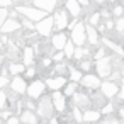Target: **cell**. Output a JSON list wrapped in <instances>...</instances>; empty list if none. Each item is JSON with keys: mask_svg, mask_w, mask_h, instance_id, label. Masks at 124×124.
I'll return each instance as SVG.
<instances>
[{"mask_svg": "<svg viewBox=\"0 0 124 124\" xmlns=\"http://www.w3.org/2000/svg\"><path fill=\"white\" fill-rule=\"evenodd\" d=\"M102 119V112L99 109H87L83 110V124H97Z\"/></svg>", "mask_w": 124, "mask_h": 124, "instance_id": "e0dca14e", "label": "cell"}, {"mask_svg": "<svg viewBox=\"0 0 124 124\" xmlns=\"http://www.w3.org/2000/svg\"><path fill=\"white\" fill-rule=\"evenodd\" d=\"M114 26H116V22H114V21L105 19V29H114Z\"/></svg>", "mask_w": 124, "mask_h": 124, "instance_id": "f907efd6", "label": "cell"}, {"mask_svg": "<svg viewBox=\"0 0 124 124\" xmlns=\"http://www.w3.org/2000/svg\"><path fill=\"white\" fill-rule=\"evenodd\" d=\"M83 58H90V49L88 48H83V46H77L75 48V53H73V60L78 63Z\"/></svg>", "mask_w": 124, "mask_h": 124, "instance_id": "d4e9b609", "label": "cell"}, {"mask_svg": "<svg viewBox=\"0 0 124 124\" xmlns=\"http://www.w3.org/2000/svg\"><path fill=\"white\" fill-rule=\"evenodd\" d=\"M0 7H4V9L14 7V0H0Z\"/></svg>", "mask_w": 124, "mask_h": 124, "instance_id": "f6af8a7d", "label": "cell"}, {"mask_svg": "<svg viewBox=\"0 0 124 124\" xmlns=\"http://www.w3.org/2000/svg\"><path fill=\"white\" fill-rule=\"evenodd\" d=\"M109 51H112L114 54H119V56H122L124 58V48H121V44L117 43V41H114V39H109V38H102V41H100Z\"/></svg>", "mask_w": 124, "mask_h": 124, "instance_id": "7402d4cb", "label": "cell"}, {"mask_svg": "<svg viewBox=\"0 0 124 124\" xmlns=\"http://www.w3.org/2000/svg\"><path fill=\"white\" fill-rule=\"evenodd\" d=\"M51 58H53V63H61V61H65V60H66L63 51H54V54H53Z\"/></svg>", "mask_w": 124, "mask_h": 124, "instance_id": "8d00e7d4", "label": "cell"}, {"mask_svg": "<svg viewBox=\"0 0 124 124\" xmlns=\"http://www.w3.org/2000/svg\"><path fill=\"white\" fill-rule=\"evenodd\" d=\"M0 124H5V121H2V119H0Z\"/></svg>", "mask_w": 124, "mask_h": 124, "instance_id": "6f0895ef", "label": "cell"}, {"mask_svg": "<svg viewBox=\"0 0 124 124\" xmlns=\"http://www.w3.org/2000/svg\"><path fill=\"white\" fill-rule=\"evenodd\" d=\"M19 119H21V124H38L39 122V116L36 114V110H29V109H24L19 114Z\"/></svg>", "mask_w": 124, "mask_h": 124, "instance_id": "ffe728a7", "label": "cell"}, {"mask_svg": "<svg viewBox=\"0 0 124 124\" xmlns=\"http://www.w3.org/2000/svg\"><path fill=\"white\" fill-rule=\"evenodd\" d=\"M21 29H22L21 19H12V17H9V19L2 24V27H0V32H2V34H7V36H10V34L19 32Z\"/></svg>", "mask_w": 124, "mask_h": 124, "instance_id": "8fae6325", "label": "cell"}, {"mask_svg": "<svg viewBox=\"0 0 124 124\" xmlns=\"http://www.w3.org/2000/svg\"><path fill=\"white\" fill-rule=\"evenodd\" d=\"M122 19H124V14H122Z\"/></svg>", "mask_w": 124, "mask_h": 124, "instance_id": "91938a15", "label": "cell"}, {"mask_svg": "<svg viewBox=\"0 0 124 124\" xmlns=\"http://www.w3.org/2000/svg\"><path fill=\"white\" fill-rule=\"evenodd\" d=\"M26 71V65L22 61H9L7 65V73L10 77H16V75H22Z\"/></svg>", "mask_w": 124, "mask_h": 124, "instance_id": "603a6c76", "label": "cell"}, {"mask_svg": "<svg viewBox=\"0 0 124 124\" xmlns=\"http://www.w3.org/2000/svg\"><path fill=\"white\" fill-rule=\"evenodd\" d=\"M122 14H124V5H116V7L112 9V16H114L116 19L122 17Z\"/></svg>", "mask_w": 124, "mask_h": 124, "instance_id": "f35d334b", "label": "cell"}, {"mask_svg": "<svg viewBox=\"0 0 124 124\" xmlns=\"http://www.w3.org/2000/svg\"><path fill=\"white\" fill-rule=\"evenodd\" d=\"M71 112H73V116H71V117H73L77 122H83V110H82V109H78L77 105H73Z\"/></svg>", "mask_w": 124, "mask_h": 124, "instance_id": "836d02e7", "label": "cell"}, {"mask_svg": "<svg viewBox=\"0 0 124 124\" xmlns=\"http://www.w3.org/2000/svg\"><path fill=\"white\" fill-rule=\"evenodd\" d=\"M68 63H65V61H61V63H54V68H53V73L54 75H66L68 73Z\"/></svg>", "mask_w": 124, "mask_h": 124, "instance_id": "f546056e", "label": "cell"}, {"mask_svg": "<svg viewBox=\"0 0 124 124\" xmlns=\"http://www.w3.org/2000/svg\"><path fill=\"white\" fill-rule=\"evenodd\" d=\"M61 92L65 93V97H73V95L78 92V82H71V80H68Z\"/></svg>", "mask_w": 124, "mask_h": 124, "instance_id": "484cf974", "label": "cell"}, {"mask_svg": "<svg viewBox=\"0 0 124 124\" xmlns=\"http://www.w3.org/2000/svg\"><path fill=\"white\" fill-rule=\"evenodd\" d=\"M36 66H26V71L22 73L24 75V78H34L36 77Z\"/></svg>", "mask_w": 124, "mask_h": 124, "instance_id": "d590c367", "label": "cell"}, {"mask_svg": "<svg viewBox=\"0 0 124 124\" xmlns=\"http://www.w3.org/2000/svg\"><path fill=\"white\" fill-rule=\"evenodd\" d=\"M78 4L82 5V9H87V7H90V5H92L90 0H78Z\"/></svg>", "mask_w": 124, "mask_h": 124, "instance_id": "c3c4849f", "label": "cell"}, {"mask_svg": "<svg viewBox=\"0 0 124 124\" xmlns=\"http://www.w3.org/2000/svg\"><path fill=\"white\" fill-rule=\"evenodd\" d=\"M78 68L83 71V73H90L93 68H95V61L92 58H83L82 61H78Z\"/></svg>", "mask_w": 124, "mask_h": 124, "instance_id": "4316f807", "label": "cell"}, {"mask_svg": "<svg viewBox=\"0 0 124 124\" xmlns=\"http://www.w3.org/2000/svg\"><path fill=\"white\" fill-rule=\"evenodd\" d=\"M100 19H102V16H100V12H92L90 16H88V24L90 26H93V27H97L99 24H100Z\"/></svg>", "mask_w": 124, "mask_h": 124, "instance_id": "4dcf8cb0", "label": "cell"}, {"mask_svg": "<svg viewBox=\"0 0 124 124\" xmlns=\"http://www.w3.org/2000/svg\"><path fill=\"white\" fill-rule=\"evenodd\" d=\"M21 60H22V63L26 66H34L36 65V51H34V48L31 44H27L22 49V58Z\"/></svg>", "mask_w": 124, "mask_h": 124, "instance_id": "ac0fdd59", "label": "cell"}, {"mask_svg": "<svg viewBox=\"0 0 124 124\" xmlns=\"http://www.w3.org/2000/svg\"><path fill=\"white\" fill-rule=\"evenodd\" d=\"M10 116H12V112H10V110H5V109L0 110V119H2V121H7Z\"/></svg>", "mask_w": 124, "mask_h": 124, "instance_id": "7dc6e473", "label": "cell"}, {"mask_svg": "<svg viewBox=\"0 0 124 124\" xmlns=\"http://www.w3.org/2000/svg\"><path fill=\"white\" fill-rule=\"evenodd\" d=\"M65 9H66V12L71 17L80 19V16H82V5L78 4V0H65Z\"/></svg>", "mask_w": 124, "mask_h": 124, "instance_id": "d6986e66", "label": "cell"}, {"mask_svg": "<svg viewBox=\"0 0 124 124\" xmlns=\"http://www.w3.org/2000/svg\"><path fill=\"white\" fill-rule=\"evenodd\" d=\"M71 100H73V105H77V107L82 109V110H87V109L92 107L90 95H87V93H83V92H77V93L71 97Z\"/></svg>", "mask_w": 124, "mask_h": 124, "instance_id": "9a60e30c", "label": "cell"}, {"mask_svg": "<svg viewBox=\"0 0 124 124\" xmlns=\"http://www.w3.org/2000/svg\"><path fill=\"white\" fill-rule=\"evenodd\" d=\"M95 48H97V46H95ZM105 49H107L105 46H100V44H99V48L95 49V53H93V56H92V60L95 61V60H100V58H104V56H107V54H105Z\"/></svg>", "mask_w": 124, "mask_h": 124, "instance_id": "d6a6232c", "label": "cell"}, {"mask_svg": "<svg viewBox=\"0 0 124 124\" xmlns=\"http://www.w3.org/2000/svg\"><path fill=\"white\" fill-rule=\"evenodd\" d=\"M22 104H24V109H29V110H36V104H34L32 100L26 99V100H24Z\"/></svg>", "mask_w": 124, "mask_h": 124, "instance_id": "ee69618b", "label": "cell"}, {"mask_svg": "<svg viewBox=\"0 0 124 124\" xmlns=\"http://www.w3.org/2000/svg\"><path fill=\"white\" fill-rule=\"evenodd\" d=\"M100 83H102V78L99 75H93V73H85L80 80V85L87 90V92H95V90H100Z\"/></svg>", "mask_w": 124, "mask_h": 124, "instance_id": "52a82bcc", "label": "cell"}, {"mask_svg": "<svg viewBox=\"0 0 124 124\" xmlns=\"http://www.w3.org/2000/svg\"><path fill=\"white\" fill-rule=\"evenodd\" d=\"M48 122H49V124H60V121H58V119H56L54 116H53V117H51V119H49Z\"/></svg>", "mask_w": 124, "mask_h": 124, "instance_id": "f5cc1de1", "label": "cell"}, {"mask_svg": "<svg viewBox=\"0 0 124 124\" xmlns=\"http://www.w3.org/2000/svg\"><path fill=\"white\" fill-rule=\"evenodd\" d=\"M46 90H48V87H46L44 80H32L31 83H27L26 93H27L29 99H39L46 93Z\"/></svg>", "mask_w": 124, "mask_h": 124, "instance_id": "8992f818", "label": "cell"}, {"mask_svg": "<svg viewBox=\"0 0 124 124\" xmlns=\"http://www.w3.org/2000/svg\"><path fill=\"white\" fill-rule=\"evenodd\" d=\"M21 24H22V29H29V31H36V24L26 17H21Z\"/></svg>", "mask_w": 124, "mask_h": 124, "instance_id": "e575fe53", "label": "cell"}, {"mask_svg": "<svg viewBox=\"0 0 124 124\" xmlns=\"http://www.w3.org/2000/svg\"><path fill=\"white\" fill-rule=\"evenodd\" d=\"M9 19V9H4L0 7V27H2V24Z\"/></svg>", "mask_w": 124, "mask_h": 124, "instance_id": "ab89813d", "label": "cell"}, {"mask_svg": "<svg viewBox=\"0 0 124 124\" xmlns=\"http://www.w3.org/2000/svg\"><path fill=\"white\" fill-rule=\"evenodd\" d=\"M36 114L39 116L41 121H49L53 116H54V105H53V100H51V95H43L38 99V104H36Z\"/></svg>", "mask_w": 124, "mask_h": 124, "instance_id": "6da1fadb", "label": "cell"}, {"mask_svg": "<svg viewBox=\"0 0 124 124\" xmlns=\"http://www.w3.org/2000/svg\"><path fill=\"white\" fill-rule=\"evenodd\" d=\"M100 41H102V38H100V32L97 31V27L87 24V43L90 46H99Z\"/></svg>", "mask_w": 124, "mask_h": 124, "instance_id": "44dd1931", "label": "cell"}, {"mask_svg": "<svg viewBox=\"0 0 124 124\" xmlns=\"http://www.w3.org/2000/svg\"><path fill=\"white\" fill-rule=\"evenodd\" d=\"M32 5L44 10L46 14H53L60 5V0H32Z\"/></svg>", "mask_w": 124, "mask_h": 124, "instance_id": "5bb4252c", "label": "cell"}, {"mask_svg": "<svg viewBox=\"0 0 124 124\" xmlns=\"http://www.w3.org/2000/svg\"><path fill=\"white\" fill-rule=\"evenodd\" d=\"M53 65V58L51 56H41V66L43 68H48Z\"/></svg>", "mask_w": 124, "mask_h": 124, "instance_id": "60d3db41", "label": "cell"}, {"mask_svg": "<svg viewBox=\"0 0 124 124\" xmlns=\"http://www.w3.org/2000/svg\"><path fill=\"white\" fill-rule=\"evenodd\" d=\"M90 2H93V4H99V5H104V4H105V0H90Z\"/></svg>", "mask_w": 124, "mask_h": 124, "instance_id": "11a10c76", "label": "cell"}, {"mask_svg": "<svg viewBox=\"0 0 124 124\" xmlns=\"http://www.w3.org/2000/svg\"><path fill=\"white\" fill-rule=\"evenodd\" d=\"M9 87H10V90H12L14 93H17V95H24L26 90H27V82H26V78H24L22 75H16V77L10 78Z\"/></svg>", "mask_w": 124, "mask_h": 124, "instance_id": "30bf717a", "label": "cell"}, {"mask_svg": "<svg viewBox=\"0 0 124 124\" xmlns=\"http://www.w3.org/2000/svg\"><path fill=\"white\" fill-rule=\"evenodd\" d=\"M36 32L41 38H51L54 32V19L53 16H46L39 22H36Z\"/></svg>", "mask_w": 124, "mask_h": 124, "instance_id": "277c9868", "label": "cell"}, {"mask_svg": "<svg viewBox=\"0 0 124 124\" xmlns=\"http://www.w3.org/2000/svg\"><path fill=\"white\" fill-rule=\"evenodd\" d=\"M117 97H119V100H121V102H124V82H122V85H121V88H119Z\"/></svg>", "mask_w": 124, "mask_h": 124, "instance_id": "681fc988", "label": "cell"}, {"mask_svg": "<svg viewBox=\"0 0 124 124\" xmlns=\"http://www.w3.org/2000/svg\"><path fill=\"white\" fill-rule=\"evenodd\" d=\"M7 93L4 92V90H0V110L2 109H5V105H7Z\"/></svg>", "mask_w": 124, "mask_h": 124, "instance_id": "7bdbcfd3", "label": "cell"}, {"mask_svg": "<svg viewBox=\"0 0 124 124\" xmlns=\"http://www.w3.org/2000/svg\"><path fill=\"white\" fill-rule=\"evenodd\" d=\"M114 29H116V32H119V34L124 32V19H122V17L116 19V26H114Z\"/></svg>", "mask_w": 124, "mask_h": 124, "instance_id": "74e56055", "label": "cell"}, {"mask_svg": "<svg viewBox=\"0 0 124 124\" xmlns=\"http://www.w3.org/2000/svg\"><path fill=\"white\" fill-rule=\"evenodd\" d=\"M70 39L75 43V46H83L87 43V24L78 21V24L70 31Z\"/></svg>", "mask_w": 124, "mask_h": 124, "instance_id": "5b68a950", "label": "cell"}, {"mask_svg": "<svg viewBox=\"0 0 124 124\" xmlns=\"http://www.w3.org/2000/svg\"><path fill=\"white\" fill-rule=\"evenodd\" d=\"M44 82H46V87L51 92H56V90H63V87L66 85L68 78L63 77V75H54V77H48Z\"/></svg>", "mask_w": 124, "mask_h": 124, "instance_id": "7c38bea8", "label": "cell"}, {"mask_svg": "<svg viewBox=\"0 0 124 124\" xmlns=\"http://www.w3.org/2000/svg\"><path fill=\"white\" fill-rule=\"evenodd\" d=\"M68 75H70V80H71V82H78V83H80V80H82V77H83V71H82L78 66L70 65V66H68Z\"/></svg>", "mask_w": 124, "mask_h": 124, "instance_id": "83f0119b", "label": "cell"}, {"mask_svg": "<svg viewBox=\"0 0 124 124\" xmlns=\"http://www.w3.org/2000/svg\"><path fill=\"white\" fill-rule=\"evenodd\" d=\"M109 2H116V0H109Z\"/></svg>", "mask_w": 124, "mask_h": 124, "instance_id": "680465c9", "label": "cell"}, {"mask_svg": "<svg viewBox=\"0 0 124 124\" xmlns=\"http://www.w3.org/2000/svg\"><path fill=\"white\" fill-rule=\"evenodd\" d=\"M53 19H54V29L56 31H65L68 29L70 24V14L66 12V9H56L53 12Z\"/></svg>", "mask_w": 124, "mask_h": 124, "instance_id": "ba28073f", "label": "cell"}, {"mask_svg": "<svg viewBox=\"0 0 124 124\" xmlns=\"http://www.w3.org/2000/svg\"><path fill=\"white\" fill-rule=\"evenodd\" d=\"M68 39L70 38L63 31H58V32H53V36L49 38V43H51V46H53L54 51H63V48H65V44H66Z\"/></svg>", "mask_w": 124, "mask_h": 124, "instance_id": "4fadbf2b", "label": "cell"}, {"mask_svg": "<svg viewBox=\"0 0 124 124\" xmlns=\"http://www.w3.org/2000/svg\"><path fill=\"white\" fill-rule=\"evenodd\" d=\"M114 110H116V105H114V102H110V100H107L105 105L100 109L102 116H110V114H114Z\"/></svg>", "mask_w": 124, "mask_h": 124, "instance_id": "1f68e13d", "label": "cell"}, {"mask_svg": "<svg viewBox=\"0 0 124 124\" xmlns=\"http://www.w3.org/2000/svg\"><path fill=\"white\" fill-rule=\"evenodd\" d=\"M66 99L65 93L61 90H56L51 93V100H53V105H54V110L56 112H65L66 110Z\"/></svg>", "mask_w": 124, "mask_h": 124, "instance_id": "2e32d148", "label": "cell"}, {"mask_svg": "<svg viewBox=\"0 0 124 124\" xmlns=\"http://www.w3.org/2000/svg\"><path fill=\"white\" fill-rule=\"evenodd\" d=\"M14 7H16V10L21 14V17H26V19L32 21L34 24L39 22L41 19H44L46 16H49V14H46L44 10H41V9L34 7V5H14Z\"/></svg>", "mask_w": 124, "mask_h": 124, "instance_id": "7a4b0ae2", "label": "cell"}, {"mask_svg": "<svg viewBox=\"0 0 124 124\" xmlns=\"http://www.w3.org/2000/svg\"><path fill=\"white\" fill-rule=\"evenodd\" d=\"M119 88H121V85H117V82H112V80H109V78H105V80H102V83H100V92L105 95V99H114V97H117V93H119Z\"/></svg>", "mask_w": 124, "mask_h": 124, "instance_id": "9c48e42d", "label": "cell"}, {"mask_svg": "<svg viewBox=\"0 0 124 124\" xmlns=\"http://www.w3.org/2000/svg\"><path fill=\"white\" fill-rule=\"evenodd\" d=\"M93 70L97 71V75H99L102 80L109 78L110 73L114 71V60H112V54H110V56H104V58H100V60H95V68H93Z\"/></svg>", "mask_w": 124, "mask_h": 124, "instance_id": "3957f363", "label": "cell"}, {"mask_svg": "<svg viewBox=\"0 0 124 124\" xmlns=\"http://www.w3.org/2000/svg\"><path fill=\"white\" fill-rule=\"evenodd\" d=\"M117 114H119V117L124 121V104H121V105L117 107Z\"/></svg>", "mask_w": 124, "mask_h": 124, "instance_id": "816d5d0a", "label": "cell"}, {"mask_svg": "<svg viewBox=\"0 0 124 124\" xmlns=\"http://www.w3.org/2000/svg\"><path fill=\"white\" fill-rule=\"evenodd\" d=\"M90 100H92V107L93 109H102L104 105H105V102L109 100V99H105V95L100 92V90H95L93 93H92V97H90Z\"/></svg>", "mask_w": 124, "mask_h": 124, "instance_id": "cb8c5ba5", "label": "cell"}, {"mask_svg": "<svg viewBox=\"0 0 124 124\" xmlns=\"http://www.w3.org/2000/svg\"><path fill=\"white\" fill-rule=\"evenodd\" d=\"M5 124H21V119H19V116H10L5 121Z\"/></svg>", "mask_w": 124, "mask_h": 124, "instance_id": "bcb514c9", "label": "cell"}, {"mask_svg": "<svg viewBox=\"0 0 124 124\" xmlns=\"http://www.w3.org/2000/svg\"><path fill=\"white\" fill-rule=\"evenodd\" d=\"M2 49H4V44H2V43H0V51H2Z\"/></svg>", "mask_w": 124, "mask_h": 124, "instance_id": "9f6ffc18", "label": "cell"}, {"mask_svg": "<svg viewBox=\"0 0 124 124\" xmlns=\"http://www.w3.org/2000/svg\"><path fill=\"white\" fill-rule=\"evenodd\" d=\"M75 43L71 41V39H68L66 41V44H65V48H63V53H65V58L66 60H73V53H75Z\"/></svg>", "mask_w": 124, "mask_h": 124, "instance_id": "f1b7e54d", "label": "cell"}, {"mask_svg": "<svg viewBox=\"0 0 124 124\" xmlns=\"http://www.w3.org/2000/svg\"><path fill=\"white\" fill-rule=\"evenodd\" d=\"M99 124H121L116 117H110V116H105V119L99 121Z\"/></svg>", "mask_w": 124, "mask_h": 124, "instance_id": "b9f144b4", "label": "cell"}, {"mask_svg": "<svg viewBox=\"0 0 124 124\" xmlns=\"http://www.w3.org/2000/svg\"><path fill=\"white\" fill-rule=\"evenodd\" d=\"M24 2H27V0H14V5H24Z\"/></svg>", "mask_w": 124, "mask_h": 124, "instance_id": "db71d44e", "label": "cell"}]
</instances>
